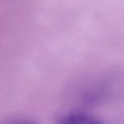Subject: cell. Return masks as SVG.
<instances>
[{
    "instance_id": "obj_1",
    "label": "cell",
    "mask_w": 124,
    "mask_h": 124,
    "mask_svg": "<svg viewBox=\"0 0 124 124\" xmlns=\"http://www.w3.org/2000/svg\"><path fill=\"white\" fill-rule=\"evenodd\" d=\"M59 124H104L100 119L84 113H75L65 116Z\"/></svg>"
}]
</instances>
